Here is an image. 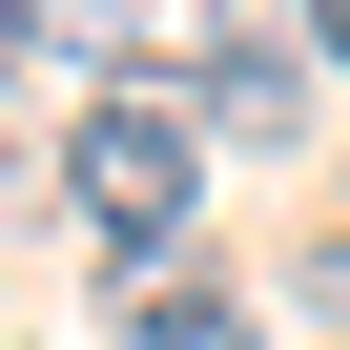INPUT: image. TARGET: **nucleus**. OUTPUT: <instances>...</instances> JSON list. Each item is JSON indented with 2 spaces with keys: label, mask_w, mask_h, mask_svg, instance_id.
Segmentation results:
<instances>
[{
  "label": "nucleus",
  "mask_w": 350,
  "mask_h": 350,
  "mask_svg": "<svg viewBox=\"0 0 350 350\" xmlns=\"http://www.w3.org/2000/svg\"><path fill=\"white\" fill-rule=\"evenodd\" d=\"M62 206H83L103 268H186V206H206V124H186V83H103V103L62 124Z\"/></svg>",
  "instance_id": "1"
},
{
  "label": "nucleus",
  "mask_w": 350,
  "mask_h": 350,
  "mask_svg": "<svg viewBox=\"0 0 350 350\" xmlns=\"http://www.w3.org/2000/svg\"><path fill=\"white\" fill-rule=\"evenodd\" d=\"M309 103H329V42L288 21V0H227L206 62H186V124L206 144H309Z\"/></svg>",
  "instance_id": "2"
},
{
  "label": "nucleus",
  "mask_w": 350,
  "mask_h": 350,
  "mask_svg": "<svg viewBox=\"0 0 350 350\" xmlns=\"http://www.w3.org/2000/svg\"><path fill=\"white\" fill-rule=\"evenodd\" d=\"M124 350H247V288L227 268H144L124 288Z\"/></svg>",
  "instance_id": "3"
},
{
  "label": "nucleus",
  "mask_w": 350,
  "mask_h": 350,
  "mask_svg": "<svg viewBox=\"0 0 350 350\" xmlns=\"http://www.w3.org/2000/svg\"><path fill=\"white\" fill-rule=\"evenodd\" d=\"M288 288H309V309L350 329V227H309V247H288Z\"/></svg>",
  "instance_id": "4"
},
{
  "label": "nucleus",
  "mask_w": 350,
  "mask_h": 350,
  "mask_svg": "<svg viewBox=\"0 0 350 350\" xmlns=\"http://www.w3.org/2000/svg\"><path fill=\"white\" fill-rule=\"evenodd\" d=\"M21 62H42V0H0V83H21Z\"/></svg>",
  "instance_id": "5"
},
{
  "label": "nucleus",
  "mask_w": 350,
  "mask_h": 350,
  "mask_svg": "<svg viewBox=\"0 0 350 350\" xmlns=\"http://www.w3.org/2000/svg\"><path fill=\"white\" fill-rule=\"evenodd\" d=\"M309 42H329V83H350V0H309Z\"/></svg>",
  "instance_id": "6"
}]
</instances>
